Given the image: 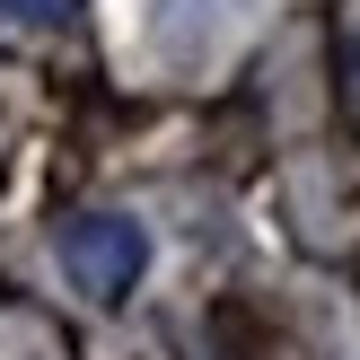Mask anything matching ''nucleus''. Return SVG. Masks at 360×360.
I'll return each instance as SVG.
<instances>
[{
	"instance_id": "2",
	"label": "nucleus",
	"mask_w": 360,
	"mask_h": 360,
	"mask_svg": "<svg viewBox=\"0 0 360 360\" xmlns=\"http://www.w3.org/2000/svg\"><path fill=\"white\" fill-rule=\"evenodd\" d=\"M0 9H9V18H44V27H53V18H70L79 0H0Z\"/></svg>"
},
{
	"instance_id": "1",
	"label": "nucleus",
	"mask_w": 360,
	"mask_h": 360,
	"mask_svg": "<svg viewBox=\"0 0 360 360\" xmlns=\"http://www.w3.org/2000/svg\"><path fill=\"white\" fill-rule=\"evenodd\" d=\"M62 273L88 299H132L141 273H150V229L123 220V211H88V220L62 229Z\"/></svg>"
}]
</instances>
